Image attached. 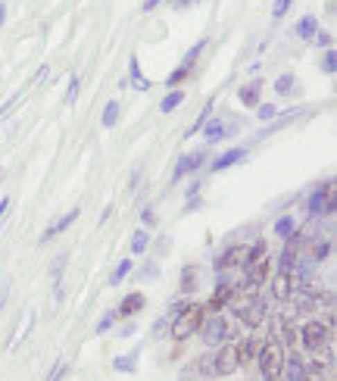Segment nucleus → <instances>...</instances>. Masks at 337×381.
Masks as SVG:
<instances>
[{
    "label": "nucleus",
    "mask_w": 337,
    "mask_h": 381,
    "mask_svg": "<svg viewBox=\"0 0 337 381\" xmlns=\"http://www.w3.org/2000/svg\"><path fill=\"white\" fill-rule=\"evenodd\" d=\"M268 269H272V256H266V241H256L253 247H250L247 266H243V281H237L241 291L256 294L268 281Z\"/></svg>",
    "instance_id": "nucleus-1"
},
{
    "label": "nucleus",
    "mask_w": 337,
    "mask_h": 381,
    "mask_svg": "<svg viewBox=\"0 0 337 381\" xmlns=\"http://www.w3.org/2000/svg\"><path fill=\"white\" fill-rule=\"evenodd\" d=\"M231 310H234V316L241 319L247 328H259V325H266L268 319V303L262 297H256V294H247V297H231Z\"/></svg>",
    "instance_id": "nucleus-2"
},
{
    "label": "nucleus",
    "mask_w": 337,
    "mask_h": 381,
    "mask_svg": "<svg viewBox=\"0 0 337 381\" xmlns=\"http://www.w3.org/2000/svg\"><path fill=\"white\" fill-rule=\"evenodd\" d=\"M256 366H259V375L266 381H278L281 369H284V347L278 341H266L259 350H256Z\"/></svg>",
    "instance_id": "nucleus-3"
},
{
    "label": "nucleus",
    "mask_w": 337,
    "mask_h": 381,
    "mask_svg": "<svg viewBox=\"0 0 337 381\" xmlns=\"http://www.w3.org/2000/svg\"><path fill=\"white\" fill-rule=\"evenodd\" d=\"M203 319H206V306H200V303H184L178 316L172 319V337H175V341H187L191 335H197V331H200Z\"/></svg>",
    "instance_id": "nucleus-4"
},
{
    "label": "nucleus",
    "mask_w": 337,
    "mask_h": 381,
    "mask_svg": "<svg viewBox=\"0 0 337 381\" xmlns=\"http://www.w3.org/2000/svg\"><path fill=\"white\" fill-rule=\"evenodd\" d=\"M300 341H303V350L309 356H318L325 350L334 347V337H331V322H306L300 328Z\"/></svg>",
    "instance_id": "nucleus-5"
},
{
    "label": "nucleus",
    "mask_w": 337,
    "mask_h": 381,
    "mask_svg": "<svg viewBox=\"0 0 337 381\" xmlns=\"http://www.w3.org/2000/svg\"><path fill=\"white\" fill-rule=\"evenodd\" d=\"M306 210H309L312 219H322V216H334V181H325V185H318L316 191H312L309 203H306Z\"/></svg>",
    "instance_id": "nucleus-6"
},
{
    "label": "nucleus",
    "mask_w": 337,
    "mask_h": 381,
    "mask_svg": "<svg viewBox=\"0 0 337 381\" xmlns=\"http://www.w3.org/2000/svg\"><path fill=\"white\" fill-rule=\"evenodd\" d=\"M200 331H203V344H206V347H222V344H228L231 337H234V335H231V328H228V322H225L222 312H216V316L203 319Z\"/></svg>",
    "instance_id": "nucleus-7"
},
{
    "label": "nucleus",
    "mask_w": 337,
    "mask_h": 381,
    "mask_svg": "<svg viewBox=\"0 0 337 381\" xmlns=\"http://www.w3.org/2000/svg\"><path fill=\"white\" fill-rule=\"evenodd\" d=\"M241 353H237V344H222V347L216 350V375L218 378H225V375H234L237 369H241Z\"/></svg>",
    "instance_id": "nucleus-8"
},
{
    "label": "nucleus",
    "mask_w": 337,
    "mask_h": 381,
    "mask_svg": "<svg viewBox=\"0 0 337 381\" xmlns=\"http://www.w3.org/2000/svg\"><path fill=\"white\" fill-rule=\"evenodd\" d=\"M293 291H297V275H293V269H278L272 278V297L278 300V303H287V300L293 297Z\"/></svg>",
    "instance_id": "nucleus-9"
},
{
    "label": "nucleus",
    "mask_w": 337,
    "mask_h": 381,
    "mask_svg": "<svg viewBox=\"0 0 337 381\" xmlns=\"http://www.w3.org/2000/svg\"><path fill=\"white\" fill-rule=\"evenodd\" d=\"M247 260H250V247L247 244H234V247L225 250L212 266H216V272H228V269H234V266H247Z\"/></svg>",
    "instance_id": "nucleus-10"
},
{
    "label": "nucleus",
    "mask_w": 337,
    "mask_h": 381,
    "mask_svg": "<svg viewBox=\"0 0 337 381\" xmlns=\"http://www.w3.org/2000/svg\"><path fill=\"white\" fill-rule=\"evenodd\" d=\"M203 160H206V153L203 150H197V153H184L178 162H175V172H172V185H178L184 175H197L200 172V166H203Z\"/></svg>",
    "instance_id": "nucleus-11"
},
{
    "label": "nucleus",
    "mask_w": 337,
    "mask_h": 381,
    "mask_svg": "<svg viewBox=\"0 0 337 381\" xmlns=\"http://www.w3.org/2000/svg\"><path fill=\"white\" fill-rule=\"evenodd\" d=\"M281 378H284V381H309V372H306V359H303V356H300V353H284Z\"/></svg>",
    "instance_id": "nucleus-12"
},
{
    "label": "nucleus",
    "mask_w": 337,
    "mask_h": 381,
    "mask_svg": "<svg viewBox=\"0 0 337 381\" xmlns=\"http://www.w3.org/2000/svg\"><path fill=\"white\" fill-rule=\"evenodd\" d=\"M78 216H81V210H78V206H72V210H69V212H62L60 219H53V222H50L47 228H44V235H41V244L53 241L56 235H62V231H66V228H72V222H75V219H78Z\"/></svg>",
    "instance_id": "nucleus-13"
},
{
    "label": "nucleus",
    "mask_w": 337,
    "mask_h": 381,
    "mask_svg": "<svg viewBox=\"0 0 337 381\" xmlns=\"http://www.w3.org/2000/svg\"><path fill=\"white\" fill-rule=\"evenodd\" d=\"M237 294V287H234V281H228V278H218L216 281V291H212V297H209V306L206 310H222V306H228L231 303V297Z\"/></svg>",
    "instance_id": "nucleus-14"
},
{
    "label": "nucleus",
    "mask_w": 337,
    "mask_h": 381,
    "mask_svg": "<svg viewBox=\"0 0 337 381\" xmlns=\"http://www.w3.org/2000/svg\"><path fill=\"white\" fill-rule=\"evenodd\" d=\"M300 250H303V235H300V228H297L284 241V250H281V269H293V266H297Z\"/></svg>",
    "instance_id": "nucleus-15"
},
{
    "label": "nucleus",
    "mask_w": 337,
    "mask_h": 381,
    "mask_svg": "<svg viewBox=\"0 0 337 381\" xmlns=\"http://www.w3.org/2000/svg\"><path fill=\"white\" fill-rule=\"evenodd\" d=\"M241 160H247V147H231V150H225L222 156H216V160L209 162V172H225V169L237 166Z\"/></svg>",
    "instance_id": "nucleus-16"
},
{
    "label": "nucleus",
    "mask_w": 337,
    "mask_h": 381,
    "mask_svg": "<svg viewBox=\"0 0 337 381\" xmlns=\"http://www.w3.org/2000/svg\"><path fill=\"white\" fill-rule=\"evenodd\" d=\"M272 328L278 331V337H275V341H278L281 347H291V344H297V331L291 328V322H287L284 316H275L272 319Z\"/></svg>",
    "instance_id": "nucleus-17"
},
{
    "label": "nucleus",
    "mask_w": 337,
    "mask_h": 381,
    "mask_svg": "<svg viewBox=\"0 0 337 381\" xmlns=\"http://www.w3.org/2000/svg\"><path fill=\"white\" fill-rule=\"evenodd\" d=\"M200 131H203L206 144H216V141H222V137H228L231 125H228V122H222V119H209V122H206Z\"/></svg>",
    "instance_id": "nucleus-18"
},
{
    "label": "nucleus",
    "mask_w": 337,
    "mask_h": 381,
    "mask_svg": "<svg viewBox=\"0 0 337 381\" xmlns=\"http://www.w3.org/2000/svg\"><path fill=\"white\" fill-rule=\"evenodd\" d=\"M144 303H147V300H144V294H141V291L128 294V297H125V300H122V303H119L116 316H119V319H131V316H135V312H137V310H144Z\"/></svg>",
    "instance_id": "nucleus-19"
},
{
    "label": "nucleus",
    "mask_w": 337,
    "mask_h": 381,
    "mask_svg": "<svg viewBox=\"0 0 337 381\" xmlns=\"http://www.w3.org/2000/svg\"><path fill=\"white\" fill-rule=\"evenodd\" d=\"M237 97H241V103H243V106H259L262 81H250V85H243L241 91H237Z\"/></svg>",
    "instance_id": "nucleus-20"
},
{
    "label": "nucleus",
    "mask_w": 337,
    "mask_h": 381,
    "mask_svg": "<svg viewBox=\"0 0 337 381\" xmlns=\"http://www.w3.org/2000/svg\"><path fill=\"white\" fill-rule=\"evenodd\" d=\"M193 369H197L203 378H218L216 375V353H203V356H197V362H193Z\"/></svg>",
    "instance_id": "nucleus-21"
},
{
    "label": "nucleus",
    "mask_w": 337,
    "mask_h": 381,
    "mask_svg": "<svg viewBox=\"0 0 337 381\" xmlns=\"http://www.w3.org/2000/svg\"><path fill=\"white\" fill-rule=\"evenodd\" d=\"M128 75H131V81H135L137 91H150V78H144L141 75V62H137V56H131L128 60Z\"/></svg>",
    "instance_id": "nucleus-22"
},
{
    "label": "nucleus",
    "mask_w": 337,
    "mask_h": 381,
    "mask_svg": "<svg viewBox=\"0 0 337 381\" xmlns=\"http://www.w3.org/2000/svg\"><path fill=\"white\" fill-rule=\"evenodd\" d=\"M137 353H141V350H131V353H125V356H116V362H112V369H116V372H135L137 369Z\"/></svg>",
    "instance_id": "nucleus-23"
},
{
    "label": "nucleus",
    "mask_w": 337,
    "mask_h": 381,
    "mask_svg": "<svg viewBox=\"0 0 337 381\" xmlns=\"http://www.w3.org/2000/svg\"><path fill=\"white\" fill-rule=\"evenodd\" d=\"M119 112H122V106H119V100H110V103L103 106V119H100V125H103V128H116V122H119Z\"/></svg>",
    "instance_id": "nucleus-24"
},
{
    "label": "nucleus",
    "mask_w": 337,
    "mask_h": 381,
    "mask_svg": "<svg viewBox=\"0 0 337 381\" xmlns=\"http://www.w3.org/2000/svg\"><path fill=\"white\" fill-rule=\"evenodd\" d=\"M316 31H318V19L316 16H303L297 22V37H303V41H309Z\"/></svg>",
    "instance_id": "nucleus-25"
},
{
    "label": "nucleus",
    "mask_w": 337,
    "mask_h": 381,
    "mask_svg": "<svg viewBox=\"0 0 337 381\" xmlns=\"http://www.w3.org/2000/svg\"><path fill=\"white\" fill-rule=\"evenodd\" d=\"M184 103V91H178V87H175V91H168L166 97L159 100V112H172L175 106H181Z\"/></svg>",
    "instance_id": "nucleus-26"
},
{
    "label": "nucleus",
    "mask_w": 337,
    "mask_h": 381,
    "mask_svg": "<svg viewBox=\"0 0 337 381\" xmlns=\"http://www.w3.org/2000/svg\"><path fill=\"white\" fill-rule=\"evenodd\" d=\"M331 256V237H325V241H316L309 250V260L312 262H325Z\"/></svg>",
    "instance_id": "nucleus-27"
},
{
    "label": "nucleus",
    "mask_w": 337,
    "mask_h": 381,
    "mask_svg": "<svg viewBox=\"0 0 337 381\" xmlns=\"http://www.w3.org/2000/svg\"><path fill=\"white\" fill-rule=\"evenodd\" d=\"M78 91H81L78 75H69V81H66V94H62V103H66V106H75V100H78Z\"/></svg>",
    "instance_id": "nucleus-28"
},
{
    "label": "nucleus",
    "mask_w": 337,
    "mask_h": 381,
    "mask_svg": "<svg viewBox=\"0 0 337 381\" xmlns=\"http://www.w3.org/2000/svg\"><path fill=\"white\" fill-rule=\"evenodd\" d=\"M293 231H297V219H293V216H281L278 222H275V235L284 237V241L293 235Z\"/></svg>",
    "instance_id": "nucleus-29"
},
{
    "label": "nucleus",
    "mask_w": 337,
    "mask_h": 381,
    "mask_svg": "<svg viewBox=\"0 0 337 381\" xmlns=\"http://www.w3.org/2000/svg\"><path fill=\"white\" fill-rule=\"evenodd\" d=\"M181 294H191L193 287H197V266H184V272H181Z\"/></svg>",
    "instance_id": "nucleus-30"
},
{
    "label": "nucleus",
    "mask_w": 337,
    "mask_h": 381,
    "mask_svg": "<svg viewBox=\"0 0 337 381\" xmlns=\"http://www.w3.org/2000/svg\"><path fill=\"white\" fill-rule=\"evenodd\" d=\"M275 94H281V97H291L293 94V75L291 72H284V75L275 78Z\"/></svg>",
    "instance_id": "nucleus-31"
},
{
    "label": "nucleus",
    "mask_w": 337,
    "mask_h": 381,
    "mask_svg": "<svg viewBox=\"0 0 337 381\" xmlns=\"http://www.w3.org/2000/svg\"><path fill=\"white\" fill-rule=\"evenodd\" d=\"M203 47H206V37H203V41H197L191 50H187L184 60H181V66H184V69H193V66H197V60H200V53H203Z\"/></svg>",
    "instance_id": "nucleus-32"
},
{
    "label": "nucleus",
    "mask_w": 337,
    "mask_h": 381,
    "mask_svg": "<svg viewBox=\"0 0 337 381\" xmlns=\"http://www.w3.org/2000/svg\"><path fill=\"white\" fill-rule=\"evenodd\" d=\"M212 110H216V100H206L203 112H200V116H197V122H193V125H191V135H200V128H203V125H206V122H209Z\"/></svg>",
    "instance_id": "nucleus-33"
},
{
    "label": "nucleus",
    "mask_w": 337,
    "mask_h": 381,
    "mask_svg": "<svg viewBox=\"0 0 337 381\" xmlns=\"http://www.w3.org/2000/svg\"><path fill=\"white\" fill-rule=\"evenodd\" d=\"M135 269V262L131 260H122L116 269H112V275H110V285H122V278H128V272Z\"/></svg>",
    "instance_id": "nucleus-34"
},
{
    "label": "nucleus",
    "mask_w": 337,
    "mask_h": 381,
    "mask_svg": "<svg viewBox=\"0 0 337 381\" xmlns=\"http://www.w3.org/2000/svg\"><path fill=\"white\" fill-rule=\"evenodd\" d=\"M147 247H150V235L147 231H137V235L131 237V253L141 256V253H147Z\"/></svg>",
    "instance_id": "nucleus-35"
},
{
    "label": "nucleus",
    "mask_w": 337,
    "mask_h": 381,
    "mask_svg": "<svg viewBox=\"0 0 337 381\" xmlns=\"http://www.w3.org/2000/svg\"><path fill=\"white\" fill-rule=\"evenodd\" d=\"M322 72H325V75H334V72H337V53H334V47L325 50V56H322Z\"/></svg>",
    "instance_id": "nucleus-36"
},
{
    "label": "nucleus",
    "mask_w": 337,
    "mask_h": 381,
    "mask_svg": "<svg viewBox=\"0 0 337 381\" xmlns=\"http://www.w3.org/2000/svg\"><path fill=\"white\" fill-rule=\"evenodd\" d=\"M256 116H259L262 122H272V119H278V106H275V103H259Z\"/></svg>",
    "instance_id": "nucleus-37"
},
{
    "label": "nucleus",
    "mask_w": 337,
    "mask_h": 381,
    "mask_svg": "<svg viewBox=\"0 0 337 381\" xmlns=\"http://www.w3.org/2000/svg\"><path fill=\"white\" fill-rule=\"evenodd\" d=\"M187 75H191V69H184V66H178L175 69V72H168V78H166V85L172 87V85H181V81L187 78Z\"/></svg>",
    "instance_id": "nucleus-38"
},
{
    "label": "nucleus",
    "mask_w": 337,
    "mask_h": 381,
    "mask_svg": "<svg viewBox=\"0 0 337 381\" xmlns=\"http://www.w3.org/2000/svg\"><path fill=\"white\" fill-rule=\"evenodd\" d=\"M116 319H119V316H116V310H110V312H106V316L97 322V335H103V331H110L112 325H116Z\"/></svg>",
    "instance_id": "nucleus-39"
},
{
    "label": "nucleus",
    "mask_w": 337,
    "mask_h": 381,
    "mask_svg": "<svg viewBox=\"0 0 337 381\" xmlns=\"http://www.w3.org/2000/svg\"><path fill=\"white\" fill-rule=\"evenodd\" d=\"M287 10H291V0H275V6H272V16H275V19H281Z\"/></svg>",
    "instance_id": "nucleus-40"
},
{
    "label": "nucleus",
    "mask_w": 337,
    "mask_h": 381,
    "mask_svg": "<svg viewBox=\"0 0 337 381\" xmlns=\"http://www.w3.org/2000/svg\"><path fill=\"white\" fill-rule=\"evenodd\" d=\"M316 41H318V47H325V50H331V44H334V37H331V31H316Z\"/></svg>",
    "instance_id": "nucleus-41"
},
{
    "label": "nucleus",
    "mask_w": 337,
    "mask_h": 381,
    "mask_svg": "<svg viewBox=\"0 0 337 381\" xmlns=\"http://www.w3.org/2000/svg\"><path fill=\"white\" fill-rule=\"evenodd\" d=\"M141 222H144V225H147V228H153V225H156V212H153V210H150V206H147V210H144V212H141Z\"/></svg>",
    "instance_id": "nucleus-42"
},
{
    "label": "nucleus",
    "mask_w": 337,
    "mask_h": 381,
    "mask_svg": "<svg viewBox=\"0 0 337 381\" xmlns=\"http://www.w3.org/2000/svg\"><path fill=\"white\" fill-rule=\"evenodd\" d=\"M191 3H197V0H168V6H172V10H187Z\"/></svg>",
    "instance_id": "nucleus-43"
},
{
    "label": "nucleus",
    "mask_w": 337,
    "mask_h": 381,
    "mask_svg": "<svg viewBox=\"0 0 337 381\" xmlns=\"http://www.w3.org/2000/svg\"><path fill=\"white\" fill-rule=\"evenodd\" d=\"M62 266H66V256H56V262H53V269H50V272L60 275V272H62Z\"/></svg>",
    "instance_id": "nucleus-44"
},
{
    "label": "nucleus",
    "mask_w": 337,
    "mask_h": 381,
    "mask_svg": "<svg viewBox=\"0 0 337 381\" xmlns=\"http://www.w3.org/2000/svg\"><path fill=\"white\" fill-rule=\"evenodd\" d=\"M10 212V197H0V219Z\"/></svg>",
    "instance_id": "nucleus-45"
},
{
    "label": "nucleus",
    "mask_w": 337,
    "mask_h": 381,
    "mask_svg": "<svg viewBox=\"0 0 337 381\" xmlns=\"http://www.w3.org/2000/svg\"><path fill=\"white\" fill-rule=\"evenodd\" d=\"M162 0H144V12H150V10H156Z\"/></svg>",
    "instance_id": "nucleus-46"
},
{
    "label": "nucleus",
    "mask_w": 337,
    "mask_h": 381,
    "mask_svg": "<svg viewBox=\"0 0 337 381\" xmlns=\"http://www.w3.org/2000/svg\"><path fill=\"white\" fill-rule=\"evenodd\" d=\"M3 22H6V6L0 3V28H3Z\"/></svg>",
    "instance_id": "nucleus-47"
}]
</instances>
